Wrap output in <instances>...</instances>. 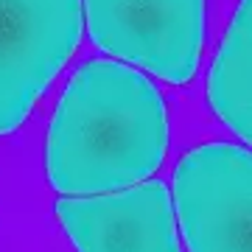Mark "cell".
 Returning a JSON list of instances; mask_svg holds the SVG:
<instances>
[{
	"instance_id": "7a4b0ae2",
	"label": "cell",
	"mask_w": 252,
	"mask_h": 252,
	"mask_svg": "<svg viewBox=\"0 0 252 252\" xmlns=\"http://www.w3.org/2000/svg\"><path fill=\"white\" fill-rule=\"evenodd\" d=\"M93 42L168 84L196 76L205 45V0H81Z\"/></svg>"
},
{
	"instance_id": "5b68a950",
	"label": "cell",
	"mask_w": 252,
	"mask_h": 252,
	"mask_svg": "<svg viewBox=\"0 0 252 252\" xmlns=\"http://www.w3.org/2000/svg\"><path fill=\"white\" fill-rule=\"evenodd\" d=\"M54 210L79 252H180L171 193L160 180L104 196H62Z\"/></svg>"
},
{
	"instance_id": "8992f818",
	"label": "cell",
	"mask_w": 252,
	"mask_h": 252,
	"mask_svg": "<svg viewBox=\"0 0 252 252\" xmlns=\"http://www.w3.org/2000/svg\"><path fill=\"white\" fill-rule=\"evenodd\" d=\"M250 59H252V0H241L227 36L210 67V104L241 140L252 137V101H250Z\"/></svg>"
},
{
	"instance_id": "277c9868",
	"label": "cell",
	"mask_w": 252,
	"mask_h": 252,
	"mask_svg": "<svg viewBox=\"0 0 252 252\" xmlns=\"http://www.w3.org/2000/svg\"><path fill=\"white\" fill-rule=\"evenodd\" d=\"M177 216L190 252H250L252 160L244 146L205 143L174 171Z\"/></svg>"
},
{
	"instance_id": "3957f363",
	"label": "cell",
	"mask_w": 252,
	"mask_h": 252,
	"mask_svg": "<svg viewBox=\"0 0 252 252\" xmlns=\"http://www.w3.org/2000/svg\"><path fill=\"white\" fill-rule=\"evenodd\" d=\"M81 39V0H0V135L14 132Z\"/></svg>"
},
{
	"instance_id": "6da1fadb",
	"label": "cell",
	"mask_w": 252,
	"mask_h": 252,
	"mask_svg": "<svg viewBox=\"0 0 252 252\" xmlns=\"http://www.w3.org/2000/svg\"><path fill=\"white\" fill-rule=\"evenodd\" d=\"M168 112L140 70L93 59L70 76L48 129L45 171L56 193H109L149 180L165 160Z\"/></svg>"
}]
</instances>
